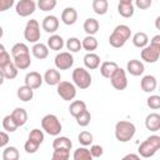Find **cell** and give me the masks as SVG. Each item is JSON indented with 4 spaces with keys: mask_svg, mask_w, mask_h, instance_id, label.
<instances>
[{
    "mask_svg": "<svg viewBox=\"0 0 160 160\" xmlns=\"http://www.w3.org/2000/svg\"><path fill=\"white\" fill-rule=\"evenodd\" d=\"M98 39L94 35H86L82 40H81V49L86 50L88 52H92L94 50L98 49Z\"/></svg>",
    "mask_w": 160,
    "mask_h": 160,
    "instance_id": "484cf974",
    "label": "cell"
},
{
    "mask_svg": "<svg viewBox=\"0 0 160 160\" xmlns=\"http://www.w3.org/2000/svg\"><path fill=\"white\" fill-rule=\"evenodd\" d=\"M90 154L92 158H100L102 154H104V149L101 145H98V144H94L90 146Z\"/></svg>",
    "mask_w": 160,
    "mask_h": 160,
    "instance_id": "bcb514c9",
    "label": "cell"
},
{
    "mask_svg": "<svg viewBox=\"0 0 160 160\" xmlns=\"http://www.w3.org/2000/svg\"><path fill=\"white\" fill-rule=\"evenodd\" d=\"M82 29H84V31H85L88 35H95V34L99 31V29H100V24H99V21H98L96 19L89 18V19H86V20L84 21Z\"/></svg>",
    "mask_w": 160,
    "mask_h": 160,
    "instance_id": "d4e9b609",
    "label": "cell"
},
{
    "mask_svg": "<svg viewBox=\"0 0 160 160\" xmlns=\"http://www.w3.org/2000/svg\"><path fill=\"white\" fill-rule=\"evenodd\" d=\"M2 35H4V29H2L1 26H0V39L2 38Z\"/></svg>",
    "mask_w": 160,
    "mask_h": 160,
    "instance_id": "680465c9",
    "label": "cell"
},
{
    "mask_svg": "<svg viewBox=\"0 0 160 160\" xmlns=\"http://www.w3.org/2000/svg\"><path fill=\"white\" fill-rule=\"evenodd\" d=\"M54 64L58 70H69L74 65V56L70 51H61L56 54L54 59Z\"/></svg>",
    "mask_w": 160,
    "mask_h": 160,
    "instance_id": "ba28073f",
    "label": "cell"
},
{
    "mask_svg": "<svg viewBox=\"0 0 160 160\" xmlns=\"http://www.w3.org/2000/svg\"><path fill=\"white\" fill-rule=\"evenodd\" d=\"M1 71H2L5 79H8V80H12V79H15V78L18 76V71H19V69L15 66V64H14L12 60H11V61L8 62L4 68H1Z\"/></svg>",
    "mask_w": 160,
    "mask_h": 160,
    "instance_id": "f546056e",
    "label": "cell"
},
{
    "mask_svg": "<svg viewBox=\"0 0 160 160\" xmlns=\"http://www.w3.org/2000/svg\"><path fill=\"white\" fill-rule=\"evenodd\" d=\"M140 56L145 62L154 64L160 58V48H156V46H152V45H146L145 48H142V50L140 52Z\"/></svg>",
    "mask_w": 160,
    "mask_h": 160,
    "instance_id": "8fae6325",
    "label": "cell"
},
{
    "mask_svg": "<svg viewBox=\"0 0 160 160\" xmlns=\"http://www.w3.org/2000/svg\"><path fill=\"white\" fill-rule=\"evenodd\" d=\"M75 120H76V124H78L79 126L85 128V126H88V125L90 124V121H91V114H90V111H89L88 109H85V110L81 111L78 116H75Z\"/></svg>",
    "mask_w": 160,
    "mask_h": 160,
    "instance_id": "d590c367",
    "label": "cell"
},
{
    "mask_svg": "<svg viewBox=\"0 0 160 160\" xmlns=\"http://www.w3.org/2000/svg\"><path fill=\"white\" fill-rule=\"evenodd\" d=\"M159 21H160V16H158V18H156V20H155V24H156V29H159Z\"/></svg>",
    "mask_w": 160,
    "mask_h": 160,
    "instance_id": "9f6ffc18",
    "label": "cell"
},
{
    "mask_svg": "<svg viewBox=\"0 0 160 160\" xmlns=\"http://www.w3.org/2000/svg\"><path fill=\"white\" fill-rule=\"evenodd\" d=\"M78 20V11L76 9L69 6V8H65L61 12V21L65 24V25H74Z\"/></svg>",
    "mask_w": 160,
    "mask_h": 160,
    "instance_id": "ac0fdd59",
    "label": "cell"
},
{
    "mask_svg": "<svg viewBox=\"0 0 160 160\" xmlns=\"http://www.w3.org/2000/svg\"><path fill=\"white\" fill-rule=\"evenodd\" d=\"M126 71L130 75H132V76H140V75L144 74L145 66H144V64L140 60L132 59V60L128 61V64H126Z\"/></svg>",
    "mask_w": 160,
    "mask_h": 160,
    "instance_id": "5bb4252c",
    "label": "cell"
},
{
    "mask_svg": "<svg viewBox=\"0 0 160 160\" xmlns=\"http://www.w3.org/2000/svg\"><path fill=\"white\" fill-rule=\"evenodd\" d=\"M78 141H79L82 146H89V145L92 144L94 136H92V134H91L90 131L84 130V131H81V132L78 135Z\"/></svg>",
    "mask_w": 160,
    "mask_h": 160,
    "instance_id": "ab89813d",
    "label": "cell"
},
{
    "mask_svg": "<svg viewBox=\"0 0 160 160\" xmlns=\"http://www.w3.org/2000/svg\"><path fill=\"white\" fill-rule=\"evenodd\" d=\"M158 86V80L154 75H145L140 80V88L144 92H152Z\"/></svg>",
    "mask_w": 160,
    "mask_h": 160,
    "instance_id": "9a60e30c",
    "label": "cell"
},
{
    "mask_svg": "<svg viewBox=\"0 0 160 160\" xmlns=\"http://www.w3.org/2000/svg\"><path fill=\"white\" fill-rule=\"evenodd\" d=\"M19 158H20V154L15 146H6L2 151V159L4 160H18Z\"/></svg>",
    "mask_w": 160,
    "mask_h": 160,
    "instance_id": "8d00e7d4",
    "label": "cell"
},
{
    "mask_svg": "<svg viewBox=\"0 0 160 160\" xmlns=\"http://www.w3.org/2000/svg\"><path fill=\"white\" fill-rule=\"evenodd\" d=\"M29 52H30V49L24 42H16L11 48V56L12 58L18 56V55H21V54H29Z\"/></svg>",
    "mask_w": 160,
    "mask_h": 160,
    "instance_id": "f35d334b",
    "label": "cell"
},
{
    "mask_svg": "<svg viewBox=\"0 0 160 160\" xmlns=\"http://www.w3.org/2000/svg\"><path fill=\"white\" fill-rule=\"evenodd\" d=\"M56 91H58V95L65 100V101H70L72 100L75 96H76V86L74 85V82H70V81H60L58 85H56Z\"/></svg>",
    "mask_w": 160,
    "mask_h": 160,
    "instance_id": "52a82bcc",
    "label": "cell"
},
{
    "mask_svg": "<svg viewBox=\"0 0 160 160\" xmlns=\"http://www.w3.org/2000/svg\"><path fill=\"white\" fill-rule=\"evenodd\" d=\"M46 45H48L49 49H51V50H54V51H59V50H61V49L64 48L65 44H64V39H62L60 35L52 34V35L49 36Z\"/></svg>",
    "mask_w": 160,
    "mask_h": 160,
    "instance_id": "cb8c5ba5",
    "label": "cell"
},
{
    "mask_svg": "<svg viewBox=\"0 0 160 160\" xmlns=\"http://www.w3.org/2000/svg\"><path fill=\"white\" fill-rule=\"evenodd\" d=\"M41 28L44 31H46L49 34H54L59 29V19L55 15H48L44 18V20L41 22Z\"/></svg>",
    "mask_w": 160,
    "mask_h": 160,
    "instance_id": "4fadbf2b",
    "label": "cell"
},
{
    "mask_svg": "<svg viewBox=\"0 0 160 160\" xmlns=\"http://www.w3.org/2000/svg\"><path fill=\"white\" fill-rule=\"evenodd\" d=\"M160 149V136L159 135H150L145 141H142L139 145V155L141 158H151L155 155V152Z\"/></svg>",
    "mask_w": 160,
    "mask_h": 160,
    "instance_id": "3957f363",
    "label": "cell"
},
{
    "mask_svg": "<svg viewBox=\"0 0 160 160\" xmlns=\"http://www.w3.org/2000/svg\"><path fill=\"white\" fill-rule=\"evenodd\" d=\"M9 144V134L6 131H0V148H4Z\"/></svg>",
    "mask_w": 160,
    "mask_h": 160,
    "instance_id": "f907efd6",
    "label": "cell"
},
{
    "mask_svg": "<svg viewBox=\"0 0 160 160\" xmlns=\"http://www.w3.org/2000/svg\"><path fill=\"white\" fill-rule=\"evenodd\" d=\"M39 146H40V144H38V142H35V141L28 139L26 142L24 144V150H25L28 154H35V152L39 150Z\"/></svg>",
    "mask_w": 160,
    "mask_h": 160,
    "instance_id": "f6af8a7d",
    "label": "cell"
},
{
    "mask_svg": "<svg viewBox=\"0 0 160 160\" xmlns=\"http://www.w3.org/2000/svg\"><path fill=\"white\" fill-rule=\"evenodd\" d=\"M2 51H5V46L2 44H0V52H2Z\"/></svg>",
    "mask_w": 160,
    "mask_h": 160,
    "instance_id": "6f0895ef",
    "label": "cell"
},
{
    "mask_svg": "<svg viewBox=\"0 0 160 160\" xmlns=\"http://www.w3.org/2000/svg\"><path fill=\"white\" fill-rule=\"evenodd\" d=\"M65 45H66V49L70 52H78V51L81 50V41H80V39H78L75 36L69 38L66 40V44Z\"/></svg>",
    "mask_w": 160,
    "mask_h": 160,
    "instance_id": "74e56055",
    "label": "cell"
},
{
    "mask_svg": "<svg viewBox=\"0 0 160 160\" xmlns=\"http://www.w3.org/2000/svg\"><path fill=\"white\" fill-rule=\"evenodd\" d=\"M82 61H84L85 68L89 69V70H95V69H98L100 66V56L98 54H95V52L85 54Z\"/></svg>",
    "mask_w": 160,
    "mask_h": 160,
    "instance_id": "d6986e66",
    "label": "cell"
},
{
    "mask_svg": "<svg viewBox=\"0 0 160 160\" xmlns=\"http://www.w3.org/2000/svg\"><path fill=\"white\" fill-rule=\"evenodd\" d=\"M56 4H58L56 0H38L36 6L41 11H51L56 8Z\"/></svg>",
    "mask_w": 160,
    "mask_h": 160,
    "instance_id": "60d3db41",
    "label": "cell"
},
{
    "mask_svg": "<svg viewBox=\"0 0 160 160\" xmlns=\"http://www.w3.org/2000/svg\"><path fill=\"white\" fill-rule=\"evenodd\" d=\"M11 61V59H10V54L5 50V51H2V52H0V69L1 68H4L8 62H10Z\"/></svg>",
    "mask_w": 160,
    "mask_h": 160,
    "instance_id": "681fc988",
    "label": "cell"
},
{
    "mask_svg": "<svg viewBox=\"0 0 160 160\" xmlns=\"http://www.w3.org/2000/svg\"><path fill=\"white\" fill-rule=\"evenodd\" d=\"M152 0H135V6L140 10H146L151 6Z\"/></svg>",
    "mask_w": 160,
    "mask_h": 160,
    "instance_id": "7dc6e473",
    "label": "cell"
},
{
    "mask_svg": "<svg viewBox=\"0 0 160 160\" xmlns=\"http://www.w3.org/2000/svg\"><path fill=\"white\" fill-rule=\"evenodd\" d=\"M15 4V0H0V12H4L11 9Z\"/></svg>",
    "mask_w": 160,
    "mask_h": 160,
    "instance_id": "c3c4849f",
    "label": "cell"
},
{
    "mask_svg": "<svg viewBox=\"0 0 160 160\" xmlns=\"http://www.w3.org/2000/svg\"><path fill=\"white\" fill-rule=\"evenodd\" d=\"M145 126L148 130L156 132L160 130V115L158 112H150L145 118Z\"/></svg>",
    "mask_w": 160,
    "mask_h": 160,
    "instance_id": "e0dca14e",
    "label": "cell"
},
{
    "mask_svg": "<svg viewBox=\"0 0 160 160\" xmlns=\"http://www.w3.org/2000/svg\"><path fill=\"white\" fill-rule=\"evenodd\" d=\"M146 104L152 110L160 109V96L159 95H150L148 98V100H146Z\"/></svg>",
    "mask_w": 160,
    "mask_h": 160,
    "instance_id": "ee69618b",
    "label": "cell"
},
{
    "mask_svg": "<svg viewBox=\"0 0 160 160\" xmlns=\"http://www.w3.org/2000/svg\"><path fill=\"white\" fill-rule=\"evenodd\" d=\"M72 82L76 88L81 89V90H85L88 88H90L91 85V81H92V78L90 75V72L85 69V68H76L74 71H72Z\"/></svg>",
    "mask_w": 160,
    "mask_h": 160,
    "instance_id": "5b68a950",
    "label": "cell"
},
{
    "mask_svg": "<svg viewBox=\"0 0 160 160\" xmlns=\"http://www.w3.org/2000/svg\"><path fill=\"white\" fill-rule=\"evenodd\" d=\"M118 12L122 18H131L135 12V6L132 4H118Z\"/></svg>",
    "mask_w": 160,
    "mask_h": 160,
    "instance_id": "d6a6232c",
    "label": "cell"
},
{
    "mask_svg": "<svg viewBox=\"0 0 160 160\" xmlns=\"http://www.w3.org/2000/svg\"><path fill=\"white\" fill-rule=\"evenodd\" d=\"M86 109V104L82 101V100H74L70 106H69V112L71 116H78L81 111H84Z\"/></svg>",
    "mask_w": 160,
    "mask_h": 160,
    "instance_id": "1f68e13d",
    "label": "cell"
},
{
    "mask_svg": "<svg viewBox=\"0 0 160 160\" xmlns=\"http://www.w3.org/2000/svg\"><path fill=\"white\" fill-rule=\"evenodd\" d=\"M4 81H5V78H4V74H2V71L0 69V86L4 84Z\"/></svg>",
    "mask_w": 160,
    "mask_h": 160,
    "instance_id": "db71d44e",
    "label": "cell"
},
{
    "mask_svg": "<svg viewBox=\"0 0 160 160\" xmlns=\"http://www.w3.org/2000/svg\"><path fill=\"white\" fill-rule=\"evenodd\" d=\"M136 132V128L134 122L128 120H120L115 124V138L120 142H128L130 141Z\"/></svg>",
    "mask_w": 160,
    "mask_h": 160,
    "instance_id": "7a4b0ae2",
    "label": "cell"
},
{
    "mask_svg": "<svg viewBox=\"0 0 160 160\" xmlns=\"http://www.w3.org/2000/svg\"><path fill=\"white\" fill-rule=\"evenodd\" d=\"M72 159L74 160H91L92 156L90 154V150L86 148V146H82V148H78L74 154H72Z\"/></svg>",
    "mask_w": 160,
    "mask_h": 160,
    "instance_id": "836d02e7",
    "label": "cell"
},
{
    "mask_svg": "<svg viewBox=\"0 0 160 160\" xmlns=\"http://www.w3.org/2000/svg\"><path fill=\"white\" fill-rule=\"evenodd\" d=\"M24 81H25V85H28L29 88H31L32 90H35V89H39L41 86L44 79H42V75L40 72H38V71H30V72H28L25 75V80Z\"/></svg>",
    "mask_w": 160,
    "mask_h": 160,
    "instance_id": "7c38bea8",
    "label": "cell"
},
{
    "mask_svg": "<svg viewBox=\"0 0 160 160\" xmlns=\"http://www.w3.org/2000/svg\"><path fill=\"white\" fill-rule=\"evenodd\" d=\"M28 139H30V140H32V141H35V142H38V144L41 145L42 141H44V132H42V130H40V129H32V130L29 132Z\"/></svg>",
    "mask_w": 160,
    "mask_h": 160,
    "instance_id": "7bdbcfd3",
    "label": "cell"
},
{
    "mask_svg": "<svg viewBox=\"0 0 160 160\" xmlns=\"http://www.w3.org/2000/svg\"><path fill=\"white\" fill-rule=\"evenodd\" d=\"M148 42H149V36H148L146 32L139 31V32H135L132 35V44H134V46H136L139 49H142V48H145L148 45Z\"/></svg>",
    "mask_w": 160,
    "mask_h": 160,
    "instance_id": "83f0119b",
    "label": "cell"
},
{
    "mask_svg": "<svg viewBox=\"0 0 160 160\" xmlns=\"http://www.w3.org/2000/svg\"><path fill=\"white\" fill-rule=\"evenodd\" d=\"M31 52L32 55L39 59V60H44L49 56V48L46 44H42V42H35L34 46L31 48Z\"/></svg>",
    "mask_w": 160,
    "mask_h": 160,
    "instance_id": "ffe728a7",
    "label": "cell"
},
{
    "mask_svg": "<svg viewBox=\"0 0 160 160\" xmlns=\"http://www.w3.org/2000/svg\"><path fill=\"white\" fill-rule=\"evenodd\" d=\"M12 119L15 120V122L18 124V126H24L28 121V111L24 108H15L11 112Z\"/></svg>",
    "mask_w": 160,
    "mask_h": 160,
    "instance_id": "7402d4cb",
    "label": "cell"
},
{
    "mask_svg": "<svg viewBox=\"0 0 160 160\" xmlns=\"http://www.w3.org/2000/svg\"><path fill=\"white\" fill-rule=\"evenodd\" d=\"M36 10V2L34 0H19L15 5V11L21 18H28Z\"/></svg>",
    "mask_w": 160,
    "mask_h": 160,
    "instance_id": "30bf717a",
    "label": "cell"
},
{
    "mask_svg": "<svg viewBox=\"0 0 160 160\" xmlns=\"http://www.w3.org/2000/svg\"><path fill=\"white\" fill-rule=\"evenodd\" d=\"M70 158V150L68 149H54L51 155L52 160H68Z\"/></svg>",
    "mask_w": 160,
    "mask_h": 160,
    "instance_id": "b9f144b4",
    "label": "cell"
},
{
    "mask_svg": "<svg viewBox=\"0 0 160 160\" xmlns=\"http://www.w3.org/2000/svg\"><path fill=\"white\" fill-rule=\"evenodd\" d=\"M130 36H131V29L125 24H120V25L115 26V29L110 34L109 44L112 48L120 49L126 44V41L130 39Z\"/></svg>",
    "mask_w": 160,
    "mask_h": 160,
    "instance_id": "6da1fadb",
    "label": "cell"
},
{
    "mask_svg": "<svg viewBox=\"0 0 160 160\" xmlns=\"http://www.w3.org/2000/svg\"><path fill=\"white\" fill-rule=\"evenodd\" d=\"M110 82L115 90H125L128 86V76L126 71L121 68H118L114 74L110 76Z\"/></svg>",
    "mask_w": 160,
    "mask_h": 160,
    "instance_id": "9c48e42d",
    "label": "cell"
},
{
    "mask_svg": "<svg viewBox=\"0 0 160 160\" xmlns=\"http://www.w3.org/2000/svg\"><path fill=\"white\" fill-rule=\"evenodd\" d=\"M40 36H41V32H40V24L38 20L35 19H30L26 25H25V29H24V38L28 42H38L40 40Z\"/></svg>",
    "mask_w": 160,
    "mask_h": 160,
    "instance_id": "8992f818",
    "label": "cell"
},
{
    "mask_svg": "<svg viewBox=\"0 0 160 160\" xmlns=\"http://www.w3.org/2000/svg\"><path fill=\"white\" fill-rule=\"evenodd\" d=\"M12 62L15 64V66L19 70H26L30 65H31V58H30V52L29 54H21L18 56L12 58Z\"/></svg>",
    "mask_w": 160,
    "mask_h": 160,
    "instance_id": "44dd1931",
    "label": "cell"
},
{
    "mask_svg": "<svg viewBox=\"0 0 160 160\" xmlns=\"http://www.w3.org/2000/svg\"><path fill=\"white\" fill-rule=\"evenodd\" d=\"M72 146L71 140L68 136H56L52 141V149H68L70 150Z\"/></svg>",
    "mask_w": 160,
    "mask_h": 160,
    "instance_id": "f1b7e54d",
    "label": "cell"
},
{
    "mask_svg": "<svg viewBox=\"0 0 160 160\" xmlns=\"http://www.w3.org/2000/svg\"><path fill=\"white\" fill-rule=\"evenodd\" d=\"M124 160H128V159H134V160H139L140 159V155H138V154H128V155H125L124 158H122Z\"/></svg>",
    "mask_w": 160,
    "mask_h": 160,
    "instance_id": "f5cc1de1",
    "label": "cell"
},
{
    "mask_svg": "<svg viewBox=\"0 0 160 160\" xmlns=\"http://www.w3.org/2000/svg\"><path fill=\"white\" fill-rule=\"evenodd\" d=\"M41 128L46 134H49L51 136L60 135V132L62 130V125H61L59 118L54 114H48L41 119Z\"/></svg>",
    "mask_w": 160,
    "mask_h": 160,
    "instance_id": "277c9868",
    "label": "cell"
},
{
    "mask_svg": "<svg viewBox=\"0 0 160 160\" xmlns=\"http://www.w3.org/2000/svg\"><path fill=\"white\" fill-rule=\"evenodd\" d=\"M16 95H18V98H19L21 101L28 102V101L32 100V98H34V90H32L31 88H29L28 85H22V86H20V88L18 89Z\"/></svg>",
    "mask_w": 160,
    "mask_h": 160,
    "instance_id": "4316f807",
    "label": "cell"
},
{
    "mask_svg": "<svg viewBox=\"0 0 160 160\" xmlns=\"http://www.w3.org/2000/svg\"><path fill=\"white\" fill-rule=\"evenodd\" d=\"M44 81L50 85V86H55L61 81V74L59 72L58 69H48L42 76Z\"/></svg>",
    "mask_w": 160,
    "mask_h": 160,
    "instance_id": "2e32d148",
    "label": "cell"
},
{
    "mask_svg": "<svg viewBox=\"0 0 160 160\" xmlns=\"http://www.w3.org/2000/svg\"><path fill=\"white\" fill-rule=\"evenodd\" d=\"M120 4H132V0H119Z\"/></svg>",
    "mask_w": 160,
    "mask_h": 160,
    "instance_id": "11a10c76",
    "label": "cell"
},
{
    "mask_svg": "<svg viewBox=\"0 0 160 160\" xmlns=\"http://www.w3.org/2000/svg\"><path fill=\"white\" fill-rule=\"evenodd\" d=\"M92 10L98 15H105L109 9V2L108 0H92Z\"/></svg>",
    "mask_w": 160,
    "mask_h": 160,
    "instance_id": "4dcf8cb0",
    "label": "cell"
},
{
    "mask_svg": "<svg viewBox=\"0 0 160 160\" xmlns=\"http://www.w3.org/2000/svg\"><path fill=\"white\" fill-rule=\"evenodd\" d=\"M150 45L152 46H156V48H160V35H155L151 41H150Z\"/></svg>",
    "mask_w": 160,
    "mask_h": 160,
    "instance_id": "816d5d0a",
    "label": "cell"
},
{
    "mask_svg": "<svg viewBox=\"0 0 160 160\" xmlns=\"http://www.w3.org/2000/svg\"><path fill=\"white\" fill-rule=\"evenodd\" d=\"M119 68V65L115 61H104L100 65V74L105 79H110V76L114 74V71Z\"/></svg>",
    "mask_w": 160,
    "mask_h": 160,
    "instance_id": "603a6c76",
    "label": "cell"
},
{
    "mask_svg": "<svg viewBox=\"0 0 160 160\" xmlns=\"http://www.w3.org/2000/svg\"><path fill=\"white\" fill-rule=\"evenodd\" d=\"M2 128H4V130L6 132H15L19 126H18V124L15 122V120L12 119V116L10 114V115L4 116V119H2Z\"/></svg>",
    "mask_w": 160,
    "mask_h": 160,
    "instance_id": "e575fe53",
    "label": "cell"
}]
</instances>
